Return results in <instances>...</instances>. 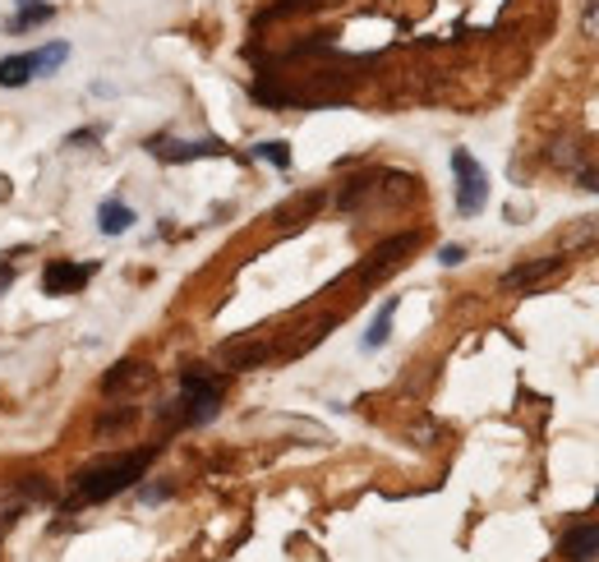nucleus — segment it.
<instances>
[{
	"label": "nucleus",
	"instance_id": "13",
	"mask_svg": "<svg viewBox=\"0 0 599 562\" xmlns=\"http://www.w3.org/2000/svg\"><path fill=\"white\" fill-rule=\"evenodd\" d=\"M392 319H397V296H392L388 304L378 309V314H374V323H370V333L360 337V346H364V351H383V346H388V337H392Z\"/></svg>",
	"mask_w": 599,
	"mask_h": 562
},
{
	"label": "nucleus",
	"instance_id": "1",
	"mask_svg": "<svg viewBox=\"0 0 599 562\" xmlns=\"http://www.w3.org/2000/svg\"><path fill=\"white\" fill-rule=\"evenodd\" d=\"M162 448H139V452H115V457H98L70 475V494L61 498V512H79V508H98V502H111L129 494L134 484L148 475V466L158 461Z\"/></svg>",
	"mask_w": 599,
	"mask_h": 562
},
{
	"label": "nucleus",
	"instance_id": "15",
	"mask_svg": "<svg viewBox=\"0 0 599 562\" xmlns=\"http://www.w3.org/2000/svg\"><path fill=\"white\" fill-rule=\"evenodd\" d=\"M222 360H226V370H254V364H263L267 360V346H226L222 351Z\"/></svg>",
	"mask_w": 599,
	"mask_h": 562
},
{
	"label": "nucleus",
	"instance_id": "5",
	"mask_svg": "<svg viewBox=\"0 0 599 562\" xmlns=\"http://www.w3.org/2000/svg\"><path fill=\"white\" fill-rule=\"evenodd\" d=\"M148 152L158 162L185 166V162H199V158H226V143L222 139H171V134H158V139H148Z\"/></svg>",
	"mask_w": 599,
	"mask_h": 562
},
{
	"label": "nucleus",
	"instance_id": "22",
	"mask_svg": "<svg viewBox=\"0 0 599 562\" xmlns=\"http://www.w3.org/2000/svg\"><path fill=\"white\" fill-rule=\"evenodd\" d=\"M14 286V267L5 263V259H0V296H5V290Z\"/></svg>",
	"mask_w": 599,
	"mask_h": 562
},
{
	"label": "nucleus",
	"instance_id": "17",
	"mask_svg": "<svg viewBox=\"0 0 599 562\" xmlns=\"http://www.w3.org/2000/svg\"><path fill=\"white\" fill-rule=\"evenodd\" d=\"M572 180L582 189H590V193H599V166L595 162H572Z\"/></svg>",
	"mask_w": 599,
	"mask_h": 562
},
{
	"label": "nucleus",
	"instance_id": "21",
	"mask_svg": "<svg viewBox=\"0 0 599 562\" xmlns=\"http://www.w3.org/2000/svg\"><path fill=\"white\" fill-rule=\"evenodd\" d=\"M582 28L590 37H599V0H586V14H582Z\"/></svg>",
	"mask_w": 599,
	"mask_h": 562
},
{
	"label": "nucleus",
	"instance_id": "14",
	"mask_svg": "<svg viewBox=\"0 0 599 562\" xmlns=\"http://www.w3.org/2000/svg\"><path fill=\"white\" fill-rule=\"evenodd\" d=\"M10 489L18 494V498H24L28 502V508H33V502H47L55 489H51V479L47 475H37V471H28V475H18L14 484H10Z\"/></svg>",
	"mask_w": 599,
	"mask_h": 562
},
{
	"label": "nucleus",
	"instance_id": "10",
	"mask_svg": "<svg viewBox=\"0 0 599 562\" xmlns=\"http://www.w3.org/2000/svg\"><path fill=\"white\" fill-rule=\"evenodd\" d=\"M152 383V370L143 360H121L115 370L102 378V392L107 397H121V392H139V387H148Z\"/></svg>",
	"mask_w": 599,
	"mask_h": 562
},
{
	"label": "nucleus",
	"instance_id": "8",
	"mask_svg": "<svg viewBox=\"0 0 599 562\" xmlns=\"http://www.w3.org/2000/svg\"><path fill=\"white\" fill-rule=\"evenodd\" d=\"M92 273H98V263L55 259V263H47V273H42V290H47V296H79V290L92 282Z\"/></svg>",
	"mask_w": 599,
	"mask_h": 562
},
{
	"label": "nucleus",
	"instance_id": "16",
	"mask_svg": "<svg viewBox=\"0 0 599 562\" xmlns=\"http://www.w3.org/2000/svg\"><path fill=\"white\" fill-rule=\"evenodd\" d=\"M254 158L267 162V166H277V171H291V143H282V139H267L254 148Z\"/></svg>",
	"mask_w": 599,
	"mask_h": 562
},
{
	"label": "nucleus",
	"instance_id": "3",
	"mask_svg": "<svg viewBox=\"0 0 599 562\" xmlns=\"http://www.w3.org/2000/svg\"><path fill=\"white\" fill-rule=\"evenodd\" d=\"M65 61H70V42H47L24 55H5V61H0V88H28L33 79H42V74H55Z\"/></svg>",
	"mask_w": 599,
	"mask_h": 562
},
{
	"label": "nucleus",
	"instance_id": "4",
	"mask_svg": "<svg viewBox=\"0 0 599 562\" xmlns=\"http://www.w3.org/2000/svg\"><path fill=\"white\" fill-rule=\"evenodd\" d=\"M452 176H457V212L461 217H479L489 203V171L475 162V152L452 148Z\"/></svg>",
	"mask_w": 599,
	"mask_h": 562
},
{
	"label": "nucleus",
	"instance_id": "7",
	"mask_svg": "<svg viewBox=\"0 0 599 562\" xmlns=\"http://www.w3.org/2000/svg\"><path fill=\"white\" fill-rule=\"evenodd\" d=\"M563 267H567V254H545V259H531V263L508 267V273L498 277V286H502V290H512V296H521V290H535L545 277L563 273Z\"/></svg>",
	"mask_w": 599,
	"mask_h": 562
},
{
	"label": "nucleus",
	"instance_id": "2",
	"mask_svg": "<svg viewBox=\"0 0 599 562\" xmlns=\"http://www.w3.org/2000/svg\"><path fill=\"white\" fill-rule=\"evenodd\" d=\"M222 397H226V383L203 370V364H189L180 370V392L171 405H162V415H171L176 429H199V424H212L222 411Z\"/></svg>",
	"mask_w": 599,
	"mask_h": 562
},
{
	"label": "nucleus",
	"instance_id": "19",
	"mask_svg": "<svg viewBox=\"0 0 599 562\" xmlns=\"http://www.w3.org/2000/svg\"><path fill=\"white\" fill-rule=\"evenodd\" d=\"M134 420H139V411H134V405H125L121 415H102V420H98V434H115L121 424H134Z\"/></svg>",
	"mask_w": 599,
	"mask_h": 562
},
{
	"label": "nucleus",
	"instance_id": "20",
	"mask_svg": "<svg viewBox=\"0 0 599 562\" xmlns=\"http://www.w3.org/2000/svg\"><path fill=\"white\" fill-rule=\"evenodd\" d=\"M438 263L442 267H461V263H466V249H461V245H442L438 249Z\"/></svg>",
	"mask_w": 599,
	"mask_h": 562
},
{
	"label": "nucleus",
	"instance_id": "9",
	"mask_svg": "<svg viewBox=\"0 0 599 562\" xmlns=\"http://www.w3.org/2000/svg\"><path fill=\"white\" fill-rule=\"evenodd\" d=\"M558 558L563 562H595L599 558V526L595 521H582V526H572L563 539H558Z\"/></svg>",
	"mask_w": 599,
	"mask_h": 562
},
{
	"label": "nucleus",
	"instance_id": "6",
	"mask_svg": "<svg viewBox=\"0 0 599 562\" xmlns=\"http://www.w3.org/2000/svg\"><path fill=\"white\" fill-rule=\"evenodd\" d=\"M420 245V236H392V240H383L370 259H364V267H360V282L364 286H374V282H383L388 273H397V267L405 263V254Z\"/></svg>",
	"mask_w": 599,
	"mask_h": 562
},
{
	"label": "nucleus",
	"instance_id": "12",
	"mask_svg": "<svg viewBox=\"0 0 599 562\" xmlns=\"http://www.w3.org/2000/svg\"><path fill=\"white\" fill-rule=\"evenodd\" d=\"M134 222H139V217H134V208L129 203H121V199H107L102 208H98V230H102V236H125V230L134 226Z\"/></svg>",
	"mask_w": 599,
	"mask_h": 562
},
{
	"label": "nucleus",
	"instance_id": "11",
	"mask_svg": "<svg viewBox=\"0 0 599 562\" xmlns=\"http://www.w3.org/2000/svg\"><path fill=\"white\" fill-rule=\"evenodd\" d=\"M51 18H55V5H51V0H18L14 14L5 18V33L24 37V33H33V28L51 24Z\"/></svg>",
	"mask_w": 599,
	"mask_h": 562
},
{
	"label": "nucleus",
	"instance_id": "18",
	"mask_svg": "<svg viewBox=\"0 0 599 562\" xmlns=\"http://www.w3.org/2000/svg\"><path fill=\"white\" fill-rule=\"evenodd\" d=\"M134 489H139V502H143V508H152V502H166L171 494H176L171 484H134Z\"/></svg>",
	"mask_w": 599,
	"mask_h": 562
}]
</instances>
